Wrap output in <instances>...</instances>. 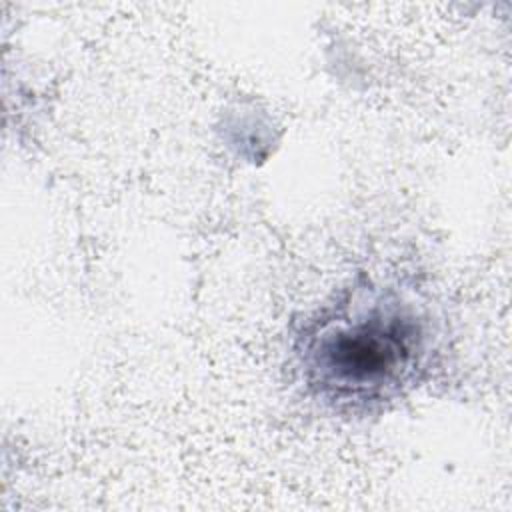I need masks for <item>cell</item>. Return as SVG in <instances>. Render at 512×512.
I'll return each mask as SVG.
<instances>
[{"label": "cell", "instance_id": "6da1fadb", "mask_svg": "<svg viewBox=\"0 0 512 512\" xmlns=\"http://www.w3.org/2000/svg\"><path fill=\"white\" fill-rule=\"evenodd\" d=\"M432 352L430 320L390 288H356L306 320L304 384L340 408H370L412 386Z\"/></svg>", "mask_w": 512, "mask_h": 512}]
</instances>
